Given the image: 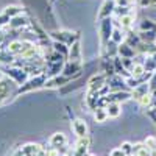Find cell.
<instances>
[{
    "label": "cell",
    "instance_id": "6da1fadb",
    "mask_svg": "<svg viewBox=\"0 0 156 156\" xmlns=\"http://www.w3.org/2000/svg\"><path fill=\"white\" fill-rule=\"evenodd\" d=\"M17 87L19 84L14 80H11L9 76L3 75L0 78V106L17 97Z\"/></svg>",
    "mask_w": 156,
    "mask_h": 156
},
{
    "label": "cell",
    "instance_id": "7a4b0ae2",
    "mask_svg": "<svg viewBox=\"0 0 156 156\" xmlns=\"http://www.w3.org/2000/svg\"><path fill=\"white\" fill-rule=\"evenodd\" d=\"M47 73H39V75H34V76H30L27 81L23 84H20L17 87V95L20 94H27V92H31V90H36V89H41L45 86L47 83Z\"/></svg>",
    "mask_w": 156,
    "mask_h": 156
},
{
    "label": "cell",
    "instance_id": "3957f363",
    "mask_svg": "<svg viewBox=\"0 0 156 156\" xmlns=\"http://www.w3.org/2000/svg\"><path fill=\"white\" fill-rule=\"evenodd\" d=\"M0 69H2V72L6 76H9L11 80H14L19 86L23 84L30 78V75L25 72V69L23 67H19V66H0Z\"/></svg>",
    "mask_w": 156,
    "mask_h": 156
},
{
    "label": "cell",
    "instance_id": "277c9868",
    "mask_svg": "<svg viewBox=\"0 0 156 156\" xmlns=\"http://www.w3.org/2000/svg\"><path fill=\"white\" fill-rule=\"evenodd\" d=\"M48 145L58 148L61 154L67 156V151H69V148H67V137H66L64 133H61V131L53 133L50 136V139H48Z\"/></svg>",
    "mask_w": 156,
    "mask_h": 156
},
{
    "label": "cell",
    "instance_id": "5b68a950",
    "mask_svg": "<svg viewBox=\"0 0 156 156\" xmlns=\"http://www.w3.org/2000/svg\"><path fill=\"white\" fill-rule=\"evenodd\" d=\"M112 30H114V27H112L111 17H105V19L100 20V39H101V44L103 45L111 41Z\"/></svg>",
    "mask_w": 156,
    "mask_h": 156
},
{
    "label": "cell",
    "instance_id": "8992f818",
    "mask_svg": "<svg viewBox=\"0 0 156 156\" xmlns=\"http://www.w3.org/2000/svg\"><path fill=\"white\" fill-rule=\"evenodd\" d=\"M50 37H53L55 41H59V42H64L67 44L69 47L80 39V36H78V33H72V31H51L50 33Z\"/></svg>",
    "mask_w": 156,
    "mask_h": 156
},
{
    "label": "cell",
    "instance_id": "52a82bcc",
    "mask_svg": "<svg viewBox=\"0 0 156 156\" xmlns=\"http://www.w3.org/2000/svg\"><path fill=\"white\" fill-rule=\"evenodd\" d=\"M61 73L66 75V76L76 78L78 75L81 73V61H70V59H67L66 64H64V69H62Z\"/></svg>",
    "mask_w": 156,
    "mask_h": 156
},
{
    "label": "cell",
    "instance_id": "ba28073f",
    "mask_svg": "<svg viewBox=\"0 0 156 156\" xmlns=\"http://www.w3.org/2000/svg\"><path fill=\"white\" fill-rule=\"evenodd\" d=\"M89 145H90L89 136L76 137V142H75V145H73L72 153H73L75 156H86V154H87V150H89Z\"/></svg>",
    "mask_w": 156,
    "mask_h": 156
},
{
    "label": "cell",
    "instance_id": "9c48e42d",
    "mask_svg": "<svg viewBox=\"0 0 156 156\" xmlns=\"http://www.w3.org/2000/svg\"><path fill=\"white\" fill-rule=\"evenodd\" d=\"M106 84V75L105 73H95L89 78L87 81V90H98Z\"/></svg>",
    "mask_w": 156,
    "mask_h": 156
},
{
    "label": "cell",
    "instance_id": "30bf717a",
    "mask_svg": "<svg viewBox=\"0 0 156 156\" xmlns=\"http://www.w3.org/2000/svg\"><path fill=\"white\" fill-rule=\"evenodd\" d=\"M72 80H73L72 76H66V75L59 73V75H55V76L47 78V83H45L44 87H61V86H64V84L70 83Z\"/></svg>",
    "mask_w": 156,
    "mask_h": 156
},
{
    "label": "cell",
    "instance_id": "8fae6325",
    "mask_svg": "<svg viewBox=\"0 0 156 156\" xmlns=\"http://www.w3.org/2000/svg\"><path fill=\"white\" fill-rule=\"evenodd\" d=\"M72 131L76 137H84L87 136L89 133V128H87V123L83 120V119H75L72 120Z\"/></svg>",
    "mask_w": 156,
    "mask_h": 156
},
{
    "label": "cell",
    "instance_id": "7c38bea8",
    "mask_svg": "<svg viewBox=\"0 0 156 156\" xmlns=\"http://www.w3.org/2000/svg\"><path fill=\"white\" fill-rule=\"evenodd\" d=\"M114 9H115V0H105L103 5H101V8H100V11H98L97 17L100 20L105 19V17H109L112 12H114Z\"/></svg>",
    "mask_w": 156,
    "mask_h": 156
},
{
    "label": "cell",
    "instance_id": "4fadbf2b",
    "mask_svg": "<svg viewBox=\"0 0 156 156\" xmlns=\"http://www.w3.org/2000/svg\"><path fill=\"white\" fill-rule=\"evenodd\" d=\"M136 53H137L136 48L131 47L129 44H126L125 41H123L122 44L117 45V55H119L120 58H134Z\"/></svg>",
    "mask_w": 156,
    "mask_h": 156
},
{
    "label": "cell",
    "instance_id": "5bb4252c",
    "mask_svg": "<svg viewBox=\"0 0 156 156\" xmlns=\"http://www.w3.org/2000/svg\"><path fill=\"white\" fill-rule=\"evenodd\" d=\"M28 23H30V22H28L27 17L22 16V14H19V16H16V17H11V19H9V28L19 31V30H22V28H25V27H28Z\"/></svg>",
    "mask_w": 156,
    "mask_h": 156
},
{
    "label": "cell",
    "instance_id": "9a60e30c",
    "mask_svg": "<svg viewBox=\"0 0 156 156\" xmlns=\"http://www.w3.org/2000/svg\"><path fill=\"white\" fill-rule=\"evenodd\" d=\"M108 98L109 101H126L131 98V90H114V92H109L108 94Z\"/></svg>",
    "mask_w": 156,
    "mask_h": 156
},
{
    "label": "cell",
    "instance_id": "2e32d148",
    "mask_svg": "<svg viewBox=\"0 0 156 156\" xmlns=\"http://www.w3.org/2000/svg\"><path fill=\"white\" fill-rule=\"evenodd\" d=\"M148 92H151V90H150V84L148 83H142V84L136 86L134 89H131V98L139 101L142 97H144L145 94H148Z\"/></svg>",
    "mask_w": 156,
    "mask_h": 156
},
{
    "label": "cell",
    "instance_id": "e0dca14e",
    "mask_svg": "<svg viewBox=\"0 0 156 156\" xmlns=\"http://www.w3.org/2000/svg\"><path fill=\"white\" fill-rule=\"evenodd\" d=\"M42 150H44L42 145H39V144H25L20 148V151H22L23 156H37Z\"/></svg>",
    "mask_w": 156,
    "mask_h": 156
},
{
    "label": "cell",
    "instance_id": "ac0fdd59",
    "mask_svg": "<svg viewBox=\"0 0 156 156\" xmlns=\"http://www.w3.org/2000/svg\"><path fill=\"white\" fill-rule=\"evenodd\" d=\"M70 61H81V44H80V39L75 41L70 47H69V58Z\"/></svg>",
    "mask_w": 156,
    "mask_h": 156
},
{
    "label": "cell",
    "instance_id": "d6986e66",
    "mask_svg": "<svg viewBox=\"0 0 156 156\" xmlns=\"http://www.w3.org/2000/svg\"><path fill=\"white\" fill-rule=\"evenodd\" d=\"M117 22H119V25L117 27H120L122 30H125V31H128L129 28L133 27V22H134V16L129 12V14H126V16H122V17H119L117 19Z\"/></svg>",
    "mask_w": 156,
    "mask_h": 156
},
{
    "label": "cell",
    "instance_id": "ffe728a7",
    "mask_svg": "<svg viewBox=\"0 0 156 156\" xmlns=\"http://www.w3.org/2000/svg\"><path fill=\"white\" fill-rule=\"evenodd\" d=\"M105 108H106V112H108V115L111 117V119H115V117H119L120 112H122L120 103H117V101H109Z\"/></svg>",
    "mask_w": 156,
    "mask_h": 156
},
{
    "label": "cell",
    "instance_id": "44dd1931",
    "mask_svg": "<svg viewBox=\"0 0 156 156\" xmlns=\"http://www.w3.org/2000/svg\"><path fill=\"white\" fill-rule=\"evenodd\" d=\"M150 150L147 148V145L144 142H137L133 144V156H150Z\"/></svg>",
    "mask_w": 156,
    "mask_h": 156
},
{
    "label": "cell",
    "instance_id": "7402d4cb",
    "mask_svg": "<svg viewBox=\"0 0 156 156\" xmlns=\"http://www.w3.org/2000/svg\"><path fill=\"white\" fill-rule=\"evenodd\" d=\"M111 41L115 44V45H119L125 41V30H122L120 27H115L112 30V34H111Z\"/></svg>",
    "mask_w": 156,
    "mask_h": 156
},
{
    "label": "cell",
    "instance_id": "603a6c76",
    "mask_svg": "<svg viewBox=\"0 0 156 156\" xmlns=\"http://www.w3.org/2000/svg\"><path fill=\"white\" fill-rule=\"evenodd\" d=\"M94 119H95L97 123L106 122V119H109V115L106 112V108H95L94 109Z\"/></svg>",
    "mask_w": 156,
    "mask_h": 156
},
{
    "label": "cell",
    "instance_id": "cb8c5ba5",
    "mask_svg": "<svg viewBox=\"0 0 156 156\" xmlns=\"http://www.w3.org/2000/svg\"><path fill=\"white\" fill-rule=\"evenodd\" d=\"M51 48H53L55 51H58V53H61L62 56L69 58V45H67V44L59 42V41H55L53 45H51Z\"/></svg>",
    "mask_w": 156,
    "mask_h": 156
},
{
    "label": "cell",
    "instance_id": "d4e9b609",
    "mask_svg": "<svg viewBox=\"0 0 156 156\" xmlns=\"http://www.w3.org/2000/svg\"><path fill=\"white\" fill-rule=\"evenodd\" d=\"M156 30V23L151 19H142L139 22V31H151Z\"/></svg>",
    "mask_w": 156,
    "mask_h": 156
},
{
    "label": "cell",
    "instance_id": "484cf974",
    "mask_svg": "<svg viewBox=\"0 0 156 156\" xmlns=\"http://www.w3.org/2000/svg\"><path fill=\"white\" fill-rule=\"evenodd\" d=\"M3 14L11 19V17H16V16L22 14V9H20L19 6H16V5H11V6H6V8L3 9Z\"/></svg>",
    "mask_w": 156,
    "mask_h": 156
},
{
    "label": "cell",
    "instance_id": "4316f807",
    "mask_svg": "<svg viewBox=\"0 0 156 156\" xmlns=\"http://www.w3.org/2000/svg\"><path fill=\"white\" fill-rule=\"evenodd\" d=\"M125 42L126 44H129L131 47H137L139 45V42H140V37H139V34H133V33H128V34H125Z\"/></svg>",
    "mask_w": 156,
    "mask_h": 156
},
{
    "label": "cell",
    "instance_id": "83f0119b",
    "mask_svg": "<svg viewBox=\"0 0 156 156\" xmlns=\"http://www.w3.org/2000/svg\"><path fill=\"white\" fill-rule=\"evenodd\" d=\"M147 70H145V66L142 62H134V66L131 69V76H142Z\"/></svg>",
    "mask_w": 156,
    "mask_h": 156
},
{
    "label": "cell",
    "instance_id": "f1b7e54d",
    "mask_svg": "<svg viewBox=\"0 0 156 156\" xmlns=\"http://www.w3.org/2000/svg\"><path fill=\"white\" fill-rule=\"evenodd\" d=\"M151 101H153V98H151V92H148V94H145L144 97H142L137 103H139V106H140V108H150V106H151Z\"/></svg>",
    "mask_w": 156,
    "mask_h": 156
},
{
    "label": "cell",
    "instance_id": "f546056e",
    "mask_svg": "<svg viewBox=\"0 0 156 156\" xmlns=\"http://www.w3.org/2000/svg\"><path fill=\"white\" fill-rule=\"evenodd\" d=\"M122 64L126 72H129V75H131V69L134 66V58H122Z\"/></svg>",
    "mask_w": 156,
    "mask_h": 156
},
{
    "label": "cell",
    "instance_id": "4dcf8cb0",
    "mask_svg": "<svg viewBox=\"0 0 156 156\" xmlns=\"http://www.w3.org/2000/svg\"><path fill=\"white\" fill-rule=\"evenodd\" d=\"M120 148L125 151L126 156H133V144H131V142H128V140L122 142V144H120Z\"/></svg>",
    "mask_w": 156,
    "mask_h": 156
},
{
    "label": "cell",
    "instance_id": "1f68e13d",
    "mask_svg": "<svg viewBox=\"0 0 156 156\" xmlns=\"http://www.w3.org/2000/svg\"><path fill=\"white\" fill-rule=\"evenodd\" d=\"M144 144L147 145V148H148L150 151L154 150V148H156V136H147L145 140H144Z\"/></svg>",
    "mask_w": 156,
    "mask_h": 156
},
{
    "label": "cell",
    "instance_id": "d6a6232c",
    "mask_svg": "<svg viewBox=\"0 0 156 156\" xmlns=\"http://www.w3.org/2000/svg\"><path fill=\"white\" fill-rule=\"evenodd\" d=\"M136 2H137V5H139L140 8H147V6L154 5V3H156V0H136Z\"/></svg>",
    "mask_w": 156,
    "mask_h": 156
},
{
    "label": "cell",
    "instance_id": "836d02e7",
    "mask_svg": "<svg viewBox=\"0 0 156 156\" xmlns=\"http://www.w3.org/2000/svg\"><path fill=\"white\" fill-rule=\"evenodd\" d=\"M109 156H126V154H125V151L120 147H115V148H112L109 151Z\"/></svg>",
    "mask_w": 156,
    "mask_h": 156
},
{
    "label": "cell",
    "instance_id": "e575fe53",
    "mask_svg": "<svg viewBox=\"0 0 156 156\" xmlns=\"http://www.w3.org/2000/svg\"><path fill=\"white\" fill-rule=\"evenodd\" d=\"M6 25H9V17H8V16H5L3 12H2V14H0V28L6 27Z\"/></svg>",
    "mask_w": 156,
    "mask_h": 156
},
{
    "label": "cell",
    "instance_id": "d590c367",
    "mask_svg": "<svg viewBox=\"0 0 156 156\" xmlns=\"http://www.w3.org/2000/svg\"><path fill=\"white\" fill-rule=\"evenodd\" d=\"M131 3H134V0H115L117 6H131Z\"/></svg>",
    "mask_w": 156,
    "mask_h": 156
},
{
    "label": "cell",
    "instance_id": "8d00e7d4",
    "mask_svg": "<svg viewBox=\"0 0 156 156\" xmlns=\"http://www.w3.org/2000/svg\"><path fill=\"white\" fill-rule=\"evenodd\" d=\"M148 84H150V90H153V89H156V70L151 73V78H150V81H148Z\"/></svg>",
    "mask_w": 156,
    "mask_h": 156
},
{
    "label": "cell",
    "instance_id": "74e56055",
    "mask_svg": "<svg viewBox=\"0 0 156 156\" xmlns=\"http://www.w3.org/2000/svg\"><path fill=\"white\" fill-rule=\"evenodd\" d=\"M86 156H95V154H94V153H87Z\"/></svg>",
    "mask_w": 156,
    "mask_h": 156
},
{
    "label": "cell",
    "instance_id": "f35d334b",
    "mask_svg": "<svg viewBox=\"0 0 156 156\" xmlns=\"http://www.w3.org/2000/svg\"><path fill=\"white\" fill-rule=\"evenodd\" d=\"M150 156H151V154H150Z\"/></svg>",
    "mask_w": 156,
    "mask_h": 156
}]
</instances>
